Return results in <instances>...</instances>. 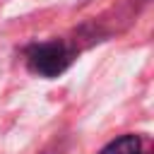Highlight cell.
I'll return each instance as SVG.
<instances>
[{
    "mask_svg": "<svg viewBox=\"0 0 154 154\" xmlns=\"http://www.w3.org/2000/svg\"><path fill=\"white\" fill-rule=\"evenodd\" d=\"M77 58V51L70 41L63 38H53V41H43V43H31L24 51V60L29 72L53 79L58 75H63Z\"/></svg>",
    "mask_w": 154,
    "mask_h": 154,
    "instance_id": "6da1fadb",
    "label": "cell"
},
{
    "mask_svg": "<svg viewBox=\"0 0 154 154\" xmlns=\"http://www.w3.org/2000/svg\"><path fill=\"white\" fill-rule=\"evenodd\" d=\"M99 154H142V140L140 135H120L108 142Z\"/></svg>",
    "mask_w": 154,
    "mask_h": 154,
    "instance_id": "7a4b0ae2",
    "label": "cell"
}]
</instances>
